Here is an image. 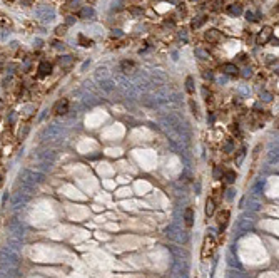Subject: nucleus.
Here are the masks:
<instances>
[{"instance_id":"f257e3e1","label":"nucleus","mask_w":279,"mask_h":278,"mask_svg":"<svg viewBox=\"0 0 279 278\" xmlns=\"http://www.w3.org/2000/svg\"><path fill=\"white\" fill-rule=\"evenodd\" d=\"M214 250H216V240H214L212 236H205L204 238V241H202V250H200V258L202 260H205V258H209V256H212V253Z\"/></svg>"},{"instance_id":"f03ea898","label":"nucleus","mask_w":279,"mask_h":278,"mask_svg":"<svg viewBox=\"0 0 279 278\" xmlns=\"http://www.w3.org/2000/svg\"><path fill=\"white\" fill-rule=\"evenodd\" d=\"M67 111H68V101L67 99H60V101H57L55 104H53L52 113L57 114V116H60V114H65Z\"/></svg>"},{"instance_id":"7ed1b4c3","label":"nucleus","mask_w":279,"mask_h":278,"mask_svg":"<svg viewBox=\"0 0 279 278\" xmlns=\"http://www.w3.org/2000/svg\"><path fill=\"white\" fill-rule=\"evenodd\" d=\"M271 37H272V29L269 27V25L262 27V30L259 32V35H257V45H262V44H266Z\"/></svg>"},{"instance_id":"20e7f679","label":"nucleus","mask_w":279,"mask_h":278,"mask_svg":"<svg viewBox=\"0 0 279 278\" xmlns=\"http://www.w3.org/2000/svg\"><path fill=\"white\" fill-rule=\"evenodd\" d=\"M229 218H231V211H229V209H222V211L217 213V225L221 230H224V228L227 226Z\"/></svg>"},{"instance_id":"39448f33","label":"nucleus","mask_w":279,"mask_h":278,"mask_svg":"<svg viewBox=\"0 0 279 278\" xmlns=\"http://www.w3.org/2000/svg\"><path fill=\"white\" fill-rule=\"evenodd\" d=\"M221 37H222L221 32L216 30V29H211V30H207V32L204 34V39H205V40H207V42H212V44L219 42V40H221Z\"/></svg>"},{"instance_id":"423d86ee","label":"nucleus","mask_w":279,"mask_h":278,"mask_svg":"<svg viewBox=\"0 0 279 278\" xmlns=\"http://www.w3.org/2000/svg\"><path fill=\"white\" fill-rule=\"evenodd\" d=\"M37 72H38V76H40V77L48 76V74L52 72V66H50V62L42 60L40 64H38V67H37Z\"/></svg>"},{"instance_id":"0eeeda50","label":"nucleus","mask_w":279,"mask_h":278,"mask_svg":"<svg viewBox=\"0 0 279 278\" xmlns=\"http://www.w3.org/2000/svg\"><path fill=\"white\" fill-rule=\"evenodd\" d=\"M222 72H226L227 76H237L239 74V67L236 64H231V62H226L222 66Z\"/></svg>"},{"instance_id":"6e6552de","label":"nucleus","mask_w":279,"mask_h":278,"mask_svg":"<svg viewBox=\"0 0 279 278\" xmlns=\"http://www.w3.org/2000/svg\"><path fill=\"white\" fill-rule=\"evenodd\" d=\"M214 211H216V199L209 198L207 201H205V214H207V216H212Z\"/></svg>"},{"instance_id":"1a4fd4ad","label":"nucleus","mask_w":279,"mask_h":278,"mask_svg":"<svg viewBox=\"0 0 279 278\" xmlns=\"http://www.w3.org/2000/svg\"><path fill=\"white\" fill-rule=\"evenodd\" d=\"M72 64H74V57H72V55L58 57V66H60V67H70Z\"/></svg>"},{"instance_id":"9d476101","label":"nucleus","mask_w":279,"mask_h":278,"mask_svg":"<svg viewBox=\"0 0 279 278\" xmlns=\"http://www.w3.org/2000/svg\"><path fill=\"white\" fill-rule=\"evenodd\" d=\"M227 12L231 13V15H239V13H242L241 3H231V5L227 7Z\"/></svg>"},{"instance_id":"9b49d317","label":"nucleus","mask_w":279,"mask_h":278,"mask_svg":"<svg viewBox=\"0 0 279 278\" xmlns=\"http://www.w3.org/2000/svg\"><path fill=\"white\" fill-rule=\"evenodd\" d=\"M192 223H194V211L190 208H187V209H185V225L190 228V226H192Z\"/></svg>"},{"instance_id":"f8f14e48","label":"nucleus","mask_w":279,"mask_h":278,"mask_svg":"<svg viewBox=\"0 0 279 278\" xmlns=\"http://www.w3.org/2000/svg\"><path fill=\"white\" fill-rule=\"evenodd\" d=\"M92 15H94V10H92L90 7H85L79 12V18H90Z\"/></svg>"},{"instance_id":"ddd939ff","label":"nucleus","mask_w":279,"mask_h":278,"mask_svg":"<svg viewBox=\"0 0 279 278\" xmlns=\"http://www.w3.org/2000/svg\"><path fill=\"white\" fill-rule=\"evenodd\" d=\"M120 67H122V71H124L125 74H129V72H134V71H135V64H134V62H122Z\"/></svg>"},{"instance_id":"4468645a","label":"nucleus","mask_w":279,"mask_h":278,"mask_svg":"<svg viewBox=\"0 0 279 278\" xmlns=\"http://www.w3.org/2000/svg\"><path fill=\"white\" fill-rule=\"evenodd\" d=\"M236 178H237L236 171H226L224 173V179H226V183H229V184H232L236 181Z\"/></svg>"},{"instance_id":"2eb2a0df","label":"nucleus","mask_w":279,"mask_h":278,"mask_svg":"<svg viewBox=\"0 0 279 278\" xmlns=\"http://www.w3.org/2000/svg\"><path fill=\"white\" fill-rule=\"evenodd\" d=\"M185 91H187L189 94H192V92H194V81H192V77H187V79H185Z\"/></svg>"},{"instance_id":"dca6fc26","label":"nucleus","mask_w":279,"mask_h":278,"mask_svg":"<svg viewBox=\"0 0 279 278\" xmlns=\"http://www.w3.org/2000/svg\"><path fill=\"white\" fill-rule=\"evenodd\" d=\"M195 55L200 57V59H209V54L205 50H202V49H197V50H195Z\"/></svg>"},{"instance_id":"f3484780","label":"nucleus","mask_w":279,"mask_h":278,"mask_svg":"<svg viewBox=\"0 0 279 278\" xmlns=\"http://www.w3.org/2000/svg\"><path fill=\"white\" fill-rule=\"evenodd\" d=\"M79 40H80V44H82L84 47H90V45H92V40H87L84 35H79Z\"/></svg>"},{"instance_id":"a211bd4d","label":"nucleus","mask_w":279,"mask_h":278,"mask_svg":"<svg viewBox=\"0 0 279 278\" xmlns=\"http://www.w3.org/2000/svg\"><path fill=\"white\" fill-rule=\"evenodd\" d=\"M82 3V0H70V2H68V7L70 8H75V7H79Z\"/></svg>"},{"instance_id":"6ab92c4d","label":"nucleus","mask_w":279,"mask_h":278,"mask_svg":"<svg viewBox=\"0 0 279 278\" xmlns=\"http://www.w3.org/2000/svg\"><path fill=\"white\" fill-rule=\"evenodd\" d=\"M242 76H244V77H251V76H252V71L249 69V67H246V69L242 71Z\"/></svg>"},{"instance_id":"aec40b11","label":"nucleus","mask_w":279,"mask_h":278,"mask_svg":"<svg viewBox=\"0 0 279 278\" xmlns=\"http://www.w3.org/2000/svg\"><path fill=\"white\" fill-rule=\"evenodd\" d=\"M202 22H204V18H202V17H200V18H199V20H194V22H192V29H195V27H199V25H200V24H202Z\"/></svg>"},{"instance_id":"412c9836","label":"nucleus","mask_w":279,"mask_h":278,"mask_svg":"<svg viewBox=\"0 0 279 278\" xmlns=\"http://www.w3.org/2000/svg\"><path fill=\"white\" fill-rule=\"evenodd\" d=\"M57 34H58V35H60V34H65V25H63V27H58V29H57Z\"/></svg>"},{"instance_id":"4be33fe9","label":"nucleus","mask_w":279,"mask_h":278,"mask_svg":"<svg viewBox=\"0 0 279 278\" xmlns=\"http://www.w3.org/2000/svg\"><path fill=\"white\" fill-rule=\"evenodd\" d=\"M53 47H55V49H63V44H60V42H53Z\"/></svg>"},{"instance_id":"5701e85b","label":"nucleus","mask_w":279,"mask_h":278,"mask_svg":"<svg viewBox=\"0 0 279 278\" xmlns=\"http://www.w3.org/2000/svg\"><path fill=\"white\" fill-rule=\"evenodd\" d=\"M115 35H117V37H120V35H122L120 30H114V32H112V37H115Z\"/></svg>"},{"instance_id":"b1692460","label":"nucleus","mask_w":279,"mask_h":278,"mask_svg":"<svg viewBox=\"0 0 279 278\" xmlns=\"http://www.w3.org/2000/svg\"><path fill=\"white\" fill-rule=\"evenodd\" d=\"M67 18H68V20H67V24H68V25H70V24H74V22H75V18H74V17H67Z\"/></svg>"},{"instance_id":"393cba45","label":"nucleus","mask_w":279,"mask_h":278,"mask_svg":"<svg viewBox=\"0 0 279 278\" xmlns=\"http://www.w3.org/2000/svg\"><path fill=\"white\" fill-rule=\"evenodd\" d=\"M246 17H247V20H254V18H252V13H249V12H247Z\"/></svg>"},{"instance_id":"a878e982","label":"nucleus","mask_w":279,"mask_h":278,"mask_svg":"<svg viewBox=\"0 0 279 278\" xmlns=\"http://www.w3.org/2000/svg\"><path fill=\"white\" fill-rule=\"evenodd\" d=\"M0 184H2V176H0Z\"/></svg>"}]
</instances>
